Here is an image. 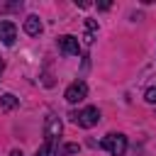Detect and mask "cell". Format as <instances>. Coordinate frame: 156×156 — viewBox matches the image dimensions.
Masks as SVG:
<instances>
[{
  "label": "cell",
  "mask_w": 156,
  "mask_h": 156,
  "mask_svg": "<svg viewBox=\"0 0 156 156\" xmlns=\"http://www.w3.org/2000/svg\"><path fill=\"white\" fill-rule=\"evenodd\" d=\"M100 146L105 151H110L112 156H122L127 151V136L124 134H107V136H102Z\"/></svg>",
  "instance_id": "obj_1"
},
{
  "label": "cell",
  "mask_w": 156,
  "mask_h": 156,
  "mask_svg": "<svg viewBox=\"0 0 156 156\" xmlns=\"http://www.w3.org/2000/svg\"><path fill=\"white\" fill-rule=\"evenodd\" d=\"M71 119H73L76 124H80V127L90 129V127H95V124L100 122V110H98V107H85V110H80L78 115H76V112H71Z\"/></svg>",
  "instance_id": "obj_2"
},
{
  "label": "cell",
  "mask_w": 156,
  "mask_h": 156,
  "mask_svg": "<svg viewBox=\"0 0 156 156\" xmlns=\"http://www.w3.org/2000/svg\"><path fill=\"white\" fill-rule=\"evenodd\" d=\"M85 95H88V85L83 83V80H73L68 88H66V93H63V98L73 105V102H80V100H85Z\"/></svg>",
  "instance_id": "obj_3"
},
{
  "label": "cell",
  "mask_w": 156,
  "mask_h": 156,
  "mask_svg": "<svg viewBox=\"0 0 156 156\" xmlns=\"http://www.w3.org/2000/svg\"><path fill=\"white\" fill-rule=\"evenodd\" d=\"M58 49H61L66 56H78V51H80V46H78V39H76V37H71V34H63V37H58Z\"/></svg>",
  "instance_id": "obj_4"
},
{
  "label": "cell",
  "mask_w": 156,
  "mask_h": 156,
  "mask_svg": "<svg viewBox=\"0 0 156 156\" xmlns=\"http://www.w3.org/2000/svg\"><path fill=\"white\" fill-rule=\"evenodd\" d=\"M61 119L56 117V115H49L46 117V124H44V136L46 139H51V141H56V136L61 134Z\"/></svg>",
  "instance_id": "obj_5"
},
{
  "label": "cell",
  "mask_w": 156,
  "mask_h": 156,
  "mask_svg": "<svg viewBox=\"0 0 156 156\" xmlns=\"http://www.w3.org/2000/svg\"><path fill=\"white\" fill-rule=\"evenodd\" d=\"M15 37H17V27L15 22H0V41L12 46L15 44Z\"/></svg>",
  "instance_id": "obj_6"
},
{
  "label": "cell",
  "mask_w": 156,
  "mask_h": 156,
  "mask_svg": "<svg viewBox=\"0 0 156 156\" xmlns=\"http://www.w3.org/2000/svg\"><path fill=\"white\" fill-rule=\"evenodd\" d=\"M41 29H44V27H41V22H39V17H37V15H29V17L24 20V32H27L29 37H37Z\"/></svg>",
  "instance_id": "obj_7"
},
{
  "label": "cell",
  "mask_w": 156,
  "mask_h": 156,
  "mask_svg": "<svg viewBox=\"0 0 156 156\" xmlns=\"http://www.w3.org/2000/svg\"><path fill=\"white\" fill-rule=\"evenodd\" d=\"M34 156H56V141L46 139V141L37 149V154H34Z\"/></svg>",
  "instance_id": "obj_8"
},
{
  "label": "cell",
  "mask_w": 156,
  "mask_h": 156,
  "mask_svg": "<svg viewBox=\"0 0 156 156\" xmlns=\"http://www.w3.org/2000/svg\"><path fill=\"white\" fill-rule=\"evenodd\" d=\"M0 102H2V107H5V110H12V107H17V102H20V100H17L12 93H5V95L0 98Z\"/></svg>",
  "instance_id": "obj_9"
},
{
  "label": "cell",
  "mask_w": 156,
  "mask_h": 156,
  "mask_svg": "<svg viewBox=\"0 0 156 156\" xmlns=\"http://www.w3.org/2000/svg\"><path fill=\"white\" fill-rule=\"evenodd\" d=\"M85 29H88V32H85V41L90 44V41H93V37H95V32H98L95 20H85Z\"/></svg>",
  "instance_id": "obj_10"
},
{
  "label": "cell",
  "mask_w": 156,
  "mask_h": 156,
  "mask_svg": "<svg viewBox=\"0 0 156 156\" xmlns=\"http://www.w3.org/2000/svg\"><path fill=\"white\" fill-rule=\"evenodd\" d=\"M146 102H151V105L156 102V88H149L146 90Z\"/></svg>",
  "instance_id": "obj_11"
},
{
  "label": "cell",
  "mask_w": 156,
  "mask_h": 156,
  "mask_svg": "<svg viewBox=\"0 0 156 156\" xmlns=\"http://www.w3.org/2000/svg\"><path fill=\"white\" fill-rule=\"evenodd\" d=\"M76 151H78V144H68L66 146V154H76Z\"/></svg>",
  "instance_id": "obj_12"
},
{
  "label": "cell",
  "mask_w": 156,
  "mask_h": 156,
  "mask_svg": "<svg viewBox=\"0 0 156 156\" xmlns=\"http://www.w3.org/2000/svg\"><path fill=\"white\" fill-rule=\"evenodd\" d=\"M10 156H22V151H12V154H10Z\"/></svg>",
  "instance_id": "obj_13"
},
{
  "label": "cell",
  "mask_w": 156,
  "mask_h": 156,
  "mask_svg": "<svg viewBox=\"0 0 156 156\" xmlns=\"http://www.w3.org/2000/svg\"><path fill=\"white\" fill-rule=\"evenodd\" d=\"M2 68H5V61H2V58H0V73H2Z\"/></svg>",
  "instance_id": "obj_14"
}]
</instances>
